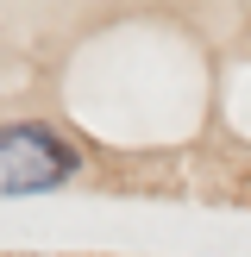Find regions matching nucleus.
<instances>
[{"label": "nucleus", "mask_w": 251, "mask_h": 257, "mask_svg": "<svg viewBox=\"0 0 251 257\" xmlns=\"http://www.w3.org/2000/svg\"><path fill=\"white\" fill-rule=\"evenodd\" d=\"M75 170H82V157L50 125L38 119L0 125V195H44V188H63Z\"/></svg>", "instance_id": "nucleus-1"}]
</instances>
